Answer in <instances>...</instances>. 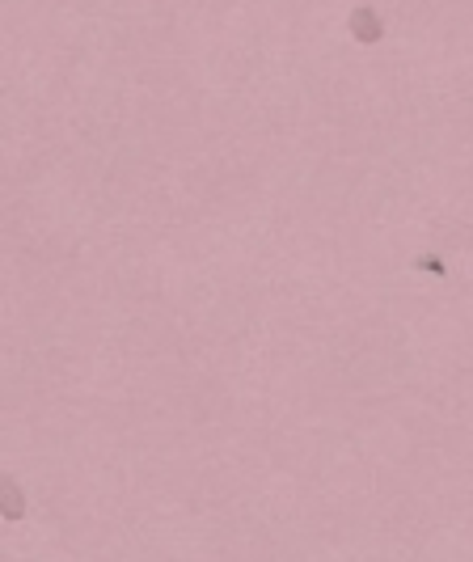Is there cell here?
<instances>
[{
	"label": "cell",
	"instance_id": "cell-1",
	"mask_svg": "<svg viewBox=\"0 0 473 562\" xmlns=\"http://www.w3.org/2000/svg\"><path fill=\"white\" fill-rule=\"evenodd\" d=\"M347 30H351V39H355V43L372 47V43H381V39H385V17L376 13L372 5H355L351 17H347Z\"/></svg>",
	"mask_w": 473,
	"mask_h": 562
},
{
	"label": "cell",
	"instance_id": "cell-2",
	"mask_svg": "<svg viewBox=\"0 0 473 562\" xmlns=\"http://www.w3.org/2000/svg\"><path fill=\"white\" fill-rule=\"evenodd\" d=\"M0 516L5 520H22L26 516V495H22V486H17L13 474L0 478Z\"/></svg>",
	"mask_w": 473,
	"mask_h": 562
},
{
	"label": "cell",
	"instance_id": "cell-3",
	"mask_svg": "<svg viewBox=\"0 0 473 562\" xmlns=\"http://www.w3.org/2000/svg\"><path fill=\"white\" fill-rule=\"evenodd\" d=\"M414 271H427V275H448V267H444V258L440 254H419V258H414Z\"/></svg>",
	"mask_w": 473,
	"mask_h": 562
}]
</instances>
